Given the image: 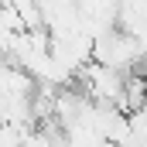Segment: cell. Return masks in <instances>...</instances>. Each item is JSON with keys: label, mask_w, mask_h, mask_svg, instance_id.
<instances>
[{"label": "cell", "mask_w": 147, "mask_h": 147, "mask_svg": "<svg viewBox=\"0 0 147 147\" xmlns=\"http://www.w3.org/2000/svg\"><path fill=\"white\" fill-rule=\"evenodd\" d=\"M10 3L17 7V14H21V21H24V28H28V31L45 28V17H41V7H38V0H10Z\"/></svg>", "instance_id": "obj_1"}]
</instances>
